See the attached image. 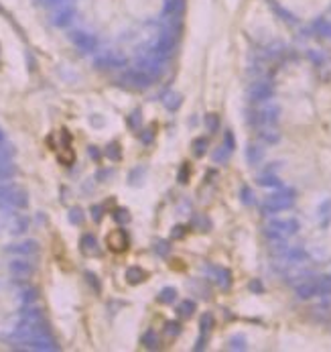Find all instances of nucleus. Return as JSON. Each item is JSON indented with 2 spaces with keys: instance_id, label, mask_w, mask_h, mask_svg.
<instances>
[{
  "instance_id": "nucleus-1",
  "label": "nucleus",
  "mask_w": 331,
  "mask_h": 352,
  "mask_svg": "<svg viewBox=\"0 0 331 352\" xmlns=\"http://www.w3.org/2000/svg\"><path fill=\"white\" fill-rule=\"evenodd\" d=\"M0 206L23 210L29 206V195L23 187H18L14 183H2L0 185Z\"/></svg>"
},
{
  "instance_id": "nucleus-2",
  "label": "nucleus",
  "mask_w": 331,
  "mask_h": 352,
  "mask_svg": "<svg viewBox=\"0 0 331 352\" xmlns=\"http://www.w3.org/2000/svg\"><path fill=\"white\" fill-rule=\"evenodd\" d=\"M293 204H295V193L291 189H282V191H276V193H271L268 198H264L262 212L264 214H276V212L288 210Z\"/></svg>"
},
{
  "instance_id": "nucleus-3",
  "label": "nucleus",
  "mask_w": 331,
  "mask_h": 352,
  "mask_svg": "<svg viewBox=\"0 0 331 352\" xmlns=\"http://www.w3.org/2000/svg\"><path fill=\"white\" fill-rule=\"evenodd\" d=\"M153 80H155L153 75H149L144 69L136 67V69H126L118 82L126 88H132V90H147L153 86Z\"/></svg>"
},
{
  "instance_id": "nucleus-4",
  "label": "nucleus",
  "mask_w": 331,
  "mask_h": 352,
  "mask_svg": "<svg viewBox=\"0 0 331 352\" xmlns=\"http://www.w3.org/2000/svg\"><path fill=\"white\" fill-rule=\"evenodd\" d=\"M299 232V222L293 218L286 220H271L266 224V236L275 238V240H284L288 236L297 234Z\"/></svg>"
},
{
  "instance_id": "nucleus-5",
  "label": "nucleus",
  "mask_w": 331,
  "mask_h": 352,
  "mask_svg": "<svg viewBox=\"0 0 331 352\" xmlns=\"http://www.w3.org/2000/svg\"><path fill=\"white\" fill-rule=\"evenodd\" d=\"M69 41L81 53H94L98 49V39L92 33H86V31H71L69 33Z\"/></svg>"
},
{
  "instance_id": "nucleus-6",
  "label": "nucleus",
  "mask_w": 331,
  "mask_h": 352,
  "mask_svg": "<svg viewBox=\"0 0 331 352\" xmlns=\"http://www.w3.org/2000/svg\"><path fill=\"white\" fill-rule=\"evenodd\" d=\"M126 55L120 51H102L100 55L94 57V65L98 69H118L126 65Z\"/></svg>"
},
{
  "instance_id": "nucleus-7",
  "label": "nucleus",
  "mask_w": 331,
  "mask_h": 352,
  "mask_svg": "<svg viewBox=\"0 0 331 352\" xmlns=\"http://www.w3.org/2000/svg\"><path fill=\"white\" fill-rule=\"evenodd\" d=\"M2 226L6 228V232H10V234H23V232H27V228H29V220H27V216H23V214H14V212H6L4 216H2Z\"/></svg>"
},
{
  "instance_id": "nucleus-8",
  "label": "nucleus",
  "mask_w": 331,
  "mask_h": 352,
  "mask_svg": "<svg viewBox=\"0 0 331 352\" xmlns=\"http://www.w3.org/2000/svg\"><path fill=\"white\" fill-rule=\"evenodd\" d=\"M173 51H175V35H173V31H163L153 47V55L167 59L173 55Z\"/></svg>"
},
{
  "instance_id": "nucleus-9",
  "label": "nucleus",
  "mask_w": 331,
  "mask_h": 352,
  "mask_svg": "<svg viewBox=\"0 0 331 352\" xmlns=\"http://www.w3.org/2000/svg\"><path fill=\"white\" fill-rule=\"evenodd\" d=\"M73 16H75V6H73L71 0H67V2H63V4H59V6L53 8L51 23L55 27H67L73 21Z\"/></svg>"
},
{
  "instance_id": "nucleus-10",
  "label": "nucleus",
  "mask_w": 331,
  "mask_h": 352,
  "mask_svg": "<svg viewBox=\"0 0 331 352\" xmlns=\"http://www.w3.org/2000/svg\"><path fill=\"white\" fill-rule=\"evenodd\" d=\"M273 94H275L273 84H271V82H264V80L254 82V84L248 88V98H250L252 102H266V100L273 98Z\"/></svg>"
},
{
  "instance_id": "nucleus-11",
  "label": "nucleus",
  "mask_w": 331,
  "mask_h": 352,
  "mask_svg": "<svg viewBox=\"0 0 331 352\" xmlns=\"http://www.w3.org/2000/svg\"><path fill=\"white\" fill-rule=\"evenodd\" d=\"M8 271H10V275H14L16 279H29V277L35 273V265H33L31 261H27L25 257H20V259H12V261L8 263Z\"/></svg>"
},
{
  "instance_id": "nucleus-12",
  "label": "nucleus",
  "mask_w": 331,
  "mask_h": 352,
  "mask_svg": "<svg viewBox=\"0 0 331 352\" xmlns=\"http://www.w3.org/2000/svg\"><path fill=\"white\" fill-rule=\"evenodd\" d=\"M4 250L10 252V255H18V257H31V255L39 252V242L37 240H23V242L8 244Z\"/></svg>"
},
{
  "instance_id": "nucleus-13",
  "label": "nucleus",
  "mask_w": 331,
  "mask_h": 352,
  "mask_svg": "<svg viewBox=\"0 0 331 352\" xmlns=\"http://www.w3.org/2000/svg\"><path fill=\"white\" fill-rule=\"evenodd\" d=\"M106 244L114 252H124L128 248V234L124 230H112L110 234L106 236Z\"/></svg>"
},
{
  "instance_id": "nucleus-14",
  "label": "nucleus",
  "mask_w": 331,
  "mask_h": 352,
  "mask_svg": "<svg viewBox=\"0 0 331 352\" xmlns=\"http://www.w3.org/2000/svg\"><path fill=\"white\" fill-rule=\"evenodd\" d=\"M319 295V281L317 279H305L303 283L297 285V297L299 299H311Z\"/></svg>"
},
{
  "instance_id": "nucleus-15",
  "label": "nucleus",
  "mask_w": 331,
  "mask_h": 352,
  "mask_svg": "<svg viewBox=\"0 0 331 352\" xmlns=\"http://www.w3.org/2000/svg\"><path fill=\"white\" fill-rule=\"evenodd\" d=\"M79 248L84 255L92 257V255H100V246H98V240L94 234H84L79 240Z\"/></svg>"
},
{
  "instance_id": "nucleus-16",
  "label": "nucleus",
  "mask_w": 331,
  "mask_h": 352,
  "mask_svg": "<svg viewBox=\"0 0 331 352\" xmlns=\"http://www.w3.org/2000/svg\"><path fill=\"white\" fill-rule=\"evenodd\" d=\"M278 114H280V108L278 106H266V108H262V110H258L256 112V120L258 122H262V124H275L276 120H278Z\"/></svg>"
},
{
  "instance_id": "nucleus-17",
  "label": "nucleus",
  "mask_w": 331,
  "mask_h": 352,
  "mask_svg": "<svg viewBox=\"0 0 331 352\" xmlns=\"http://www.w3.org/2000/svg\"><path fill=\"white\" fill-rule=\"evenodd\" d=\"M163 10H165L167 16L177 18V16H181L185 12V0H165V8Z\"/></svg>"
},
{
  "instance_id": "nucleus-18",
  "label": "nucleus",
  "mask_w": 331,
  "mask_h": 352,
  "mask_svg": "<svg viewBox=\"0 0 331 352\" xmlns=\"http://www.w3.org/2000/svg\"><path fill=\"white\" fill-rule=\"evenodd\" d=\"M284 261H288L291 265H297V263H303L305 259H307V252L301 248V246H291V248H286L284 252Z\"/></svg>"
},
{
  "instance_id": "nucleus-19",
  "label": "nucleus",
  "mask_w": 331,
  "mask_h": 352,
  "mask_svg": "<svg viewBox=\"0 0 331 352\" xmlns=\"http://www.w3.org/2000/svg\"><path fill=\"white\" fill-rule=\"evenodd\" d=\"M144 279H147V271L144 269H140V267H128L126 269V281L130 285H138Z\"/></svg>"
},
{
  "instance_id": "nucleus-20",
  "label": "nucleus",
  "mask_w": 331,
  "mask_h": 352,
  "mask_svg": "<svg viewBox=\"0 0 331 352\" xmlns=\"http://www.w3.org/2000/svg\"><path fill=\"white\" fill-rule=\"evenodd\" d=\"M140 344L147 348V350H157L159 348V338H157V332L155 330H147L140 338Z\"/></svg>"
},
{
  "instance_id": "nucleus-21",
  "label": "nucleus",
  "mask_w": 331,
  "mask_h": 352,
  "mask_svg": "<svg viewBox=\"0 0 331 352\" xmlns=\"http://www.w3.org/2000/svg\"><path fill=\"white\" fill-rule=\"evenodd\" d=\"M181 102H183V98L177 92H167L165 96H163V104H165L167 110H177L181 106Z\"/></svg>"
},
{
  "instance_id": "nucleus-22",
  "label": "nucleus",
  "mask_w": 331,
  "mask_h": 352,
  "mask_svg": "<svg viewBox=\"0 0 331 352\" xmlns=\"http://www.w3.org/2000/svg\"><path fill=\"white\" fill-rule=\"evenodd\" d=\"M195 309H197V305H195L193 299H183V301L179 303V307H177V314H179L181 318H191V316L195 314Z\"/></svg>"
},
{
  "instance_id": "nucleus-23",
  "label": "nucleus",
  "mask_w": 331,
  "mask_h": 352,
  "mask_svg": "<svg viewBox=\"0 0 331 352\" xmlns=\"http://www.w3.org/2000/svg\"><path fill=\"white\" fill-rule=\"evenodd\" d=\"M16 165L12 163V161H4V163H0V181H8V179H12V177L16 175Z\"/></svg>"
},
{
  "instance_id": "nucleus-24",
  "label": "nucleus",
  "mask_w": 331,
  "mask_h": 352,
  "mask_svg": "<svg viewBox=\"0 0 331 352\" xmlns=\"http://www.w3.org/2000/svg\"><path fill=\"white\" fill-rule=\"evenodd\" d=\"M246 157H248V163L256 165V163H260V161H262L264 151H262L258 145H250V147H248V151H246Z\"/></svg>"
},
{
  "instance_id": "nucleus-25",
  "label": "nucleus",
  "mask_w": 331,
  "mask_h": 352,
  "mask_svg": "<svg viewBox=\"0 0 331 352\" xmlns=\"http://www.w3.org/2000/svg\"><path fill=\"white\" fill-rule=\"evenodd\" d=\"M175 299H177V289H175V287H165L161 294L157 295V301H159V303H165V305L173 303Z\"/></svg>"
},
{
  "instance_id": "nucleus-26",
  "label": "nucleus",
  "mask_w": 331,
  "mask_h": 352,
  "mask_svg": "<svg viewBox=\"0 0 331 352\" xmlns=\"http://www.w3.org/2000/svg\"><path fill=\"white\" fill-rule=\"evenodd\" d=\"M260 139L273 145V143H278V139H280V134L276 132L275 128H271V124H264V128L260 130Z\"/></svg>"
},
{
  "instance_id": "nucleus-27",
  "label": "nucleus",
  "mask_w": 331,
  "mask_h": 352,
  "mask_svg": "<svg viewBox=\"0 0 331 352\" xmlns=\"http://www.w3.org/2000/svg\"><path fill=\"white\" fill-rule=\"evenodd\" d=\"M193 155L195 157H203L205 155V149H208V139L205 136H197V139H193Z\"/></svg>"
},
{
  "instance_id": "nucleus-28",
  "label": "nucleus",
  "mask_w": 331,
  "mask_h": 352,
  "mask_svg": "<svg viewBox=\"0 0 331 352\" xmlns=\"http://www.w3.org/2000/svg\"><path fill=\"white\" fill-rule=\"evenodd\" d=\"M20 299H23L25 305H31V303H35L39 299V291L35 287H27V289L20 291Z\"/></svg>"
},
{
  "instance_id": "nucleus-29",
  "label": "nucleus",
  "mask_w": 331,
  "mask_h": 352,
  "mask_svg": "<svg viewBox=\"0 0 331 352\" xmlns=\"http://www.w3.org/2000/svg\"><path fill=\"white\" fill-rule=\"evenodd\" d=\"M14 147L12 145H6V143H2L0 145V163H4V161H12V157H14Z\"/></svg>"
},
{
  "instance_id": "nucleus-30",
  "label": "nucleus",
  "mask_w": 331,
  "mask_h": 352,
  "mask_svg": "<svg viewBox=\"0 0 331 352\" xmlns=\"http://www.w3.org/2000/svg\"><path fill=\"white\" fill-rule=\"evenodd\" d=\"M205 128L210 130V132H218V128H220V116L218 114H205Z\"/></svg>"
},
{
  "instance_id": "nucleus-31",
  "label": "nucleus",
  "mask_w": 331,
  "mask_h": 352,
  "mask_svg": "<svg viewBox=\"0 0 331 352\" xmlns=\"http://www.w3.org/2000/svg\"><path fill=\"white\" fill-rule=\"evenodd\" d=\"M218 283H220L221 289H227L232 285V275L227 269H218Z\"/></svg>"
},
{
  "instance_id": "nucleus-32",
  "label": "nucleus",
  "mask_w": 331,
  "mask_h": 352,
  "mask_svg": "<svg viewBox=\"0 0 331 352\" xmlns=\"http://www.w3.org/2000/svg\"><path fill=\"white\" fill-rule=\"evenodd\" d=\"M315 29H317V33H319V35H323V37H331V23L327 21V18H319V21L315 23Z\"/></svg>"
},
{
  "instance_id": "nucleus-33",
  "label": "nucleus",
  "mask_w": 331,
  "mask_h": 352,
  "mask_svg": "<svg viewBox=\"0 0 331 352\" xmlns=\"http://www.w3.org/2000/svg\"><path fill=\"white\" fill-rule=\"evenodd\" d=\"M258 183H260V185H264V187H278V185H280V179H278L276 175L266 173V175L258 177Z\"/></svg>"
},
{
  "instance_id": "nucleus-34",
  "label": "nucleus",
  "mask_w": 331,
  "mask_h": 352,
  "mask_svg": "<svg viewBox=\"0 0 331 352\" xmlns=\"http://www.w3.org/2000/svg\"><path fill=\"white\" fill-rule=\"evenodd\" d=\"M69 222L75 224V226H79L84 222V210L81 208H71L69 210Z\"/></svg>"
},
{
  "instance_id": "nucleus-35",
  "label": "nucleus",
  "mask_w": 331,
  "mask_h": 352,
  "mask_svg": "<svg viewBox=\"0 0 331 352\" xmlns=\"http://www.w3.org/2000/svg\"><path fill=\"white\" fill-rule=\"evenodd\" d=\"M227 348H230V350H244V348H246V338H244V336H234V338L230 340Z\"/></svg>"
},
{
  "instance_id": "nucleus-36",
  "label": "nucleus",
  "mask_w": 331,
  "mask_h": 352,
  "mask_svg": "<svg viewBox=\"0 0 331 352\" xmlns=\"http://www.w3.org/2000/svg\"><path fill=\"white\" fill-rule=\"evenodd\" d=\"M104 155H106L108 159H112V161H118V159H120V147H118V143H110V145L106 147Z\"/></svg>"
},
{
  "instance_id": "nucleus-37",
  "label": "nucleus",
  "mask_w": 331,
  "mask_h": 352,
  "mask_svg": "<svg viewBox=\"0 0 331 352\" xmlns=\"http://www.w3.org/2000/svg\"><path fill=\"white\" fill-rule=\"evenodd\" d=\"M155 252H157L159 257H167V255L171 252L169 240H157V242H155Z\"/></svg>"
},
{
  "instance_id": "nucleus-38",
  "label": "nucleus",
  "mask_w": 331,
  "mask_h": 352,
  "mask_svg": "<svg viewBox=\"0 0 331 352\" xmlns=\"http://www.w3.org/2000/svg\"><path fill=\"white\" fill-rule=\"evenodd\" d=\"M59 161H61L63 165H71V163H73V151H71V149L59 151Z\"/></svg>"
},
{
  "instance_id": "nucleus-39",
  "label": "nucleus",
  "mask_w": 331,
  "mask_h": 352,
  "mask_svg": "<svg viewBox=\"0 0 331 352\" xmlns=\"http://www.w3.org/2000/svg\"><path fill=\"white\" fill-rule=\"evenodd\" d=\"M214 328V316L212 314H203L201 316V332H210Z\"/></svg>"
},
{
  "instance_id": "nucleus-40",
  "label": "nucleus",
  "mask_w": 331,
  "mask_h": 352,
  "mask_svg": "<svg viewBox=\"0 0 331 352\" xmlns=\"http://www.w3.org/2000/svg\"><path fill=\"white\" fill-rule=\"evenodd\" d=\"M114 220L116 222H128L130 220V214H128V210H124V208H118V210H114Z\"/></svg>"
},
{
  "instance_id": "nucleus-41",
  "label": "nucleus",
  "mask_w": 331,
  "mask_h": 352,
  "mask_svg": "<svg viewBox=\"0 0 331 352\" xmlns=\"http://www.w3.org/2000/svg\"><path fill=\"white\" fill-rule=\"evenodd\" d=\"M165 332L169 334V336H177V334L181 332V324H179V322H167Z\"/></svg>"
},
{
  "instance_id": "nucleus-42",
  "label": "nucleus",
  "mask_w": 331,
  "mask_h": 352,
  "mask_svg": "<svg viewBox=\"0 0 331 352\" xmlns=\"http://www.w3.org/2000/svg\"><path fill=\"white\" fill-rule=\"evenodd\" d=\"M223 143H225L223 147H225L227 151H234V149H236V143H234V134H232L230 130H227L225 134H223Z\"/></svg>"
},
{
  "instance_id": "nucleus-43",
  "label": "nucleus",
  "mask_w": 331,
  "mask_h": 352,
  "mask_svg": "<svg viewBox=\"0 0 331 352\" xmlns=\"http://www.w3.org/2000/svg\"><path fill=\"white\" fill-rule=\"evenodd\" d=\"M86 279H88V283L94 287V291H96V294H100V283H98V277H96L94 273H90V271H88V273H86Z\"/></svg>"
},
{
  "instance_id": "nucleus-44",
  "label": "nucleus",
  "mask_w": 331,
  "mask_h": 352,
  "mask_svg": "<svg viewBox=\"0 0 331 352\" xmlns=\"http://www.w3.org/2000/svg\"><path fill=\"white\" fill-rule=\"evenodd\" d=\"M230 153H232V151H227V149H225V147L221 145V147H220V151H216V155H214V159H216V161H225V159L230 157Z\"/></svg>"
},
{
  "instance_id": "nucleus-45",
  "label": "nucleus",
  "mask_w": 331,
  "mask_h": 352,
  "mask_svg": "<svg viewBox=\"0 0 331 352\" xmlns=\"http://www.w3.org/2000/svg\"><path fill=\"white\" fill-rule=\"evenodd\" d=\"M63 2H67V0H39V4L45 6V8H55V6L63 4Z\"/></svg>"
},
{
  "instance_id": "nucleus-46",
  "label": "nucleus",
  "mask_w": 331,
  "mask_h": 352,
  "mask_svg": "<svg viewBox=\"0 0 331 352\" xmlns=\"http://www.w3.org/2000/svg\"><path fill=\"white\" fill-rule=\"evenodd\" d=\"M242 202L244 204H252V191H250V187H242Z\"/></svg>"
},
{
  "instance_id": "nucleus-47",
  "label": "nucleus",
  "mask_w": 331,
  "mask_h": 352,
  "mask_svg": "<svg viewBox=\"0 0 331 352\" xmlns=\"http://www.w3.org/2000/svg\"><path fill=\"white\" fill-rule=\"evenodd\" d=\"M187 177H189V165H183L179 171V183H187Z\"/></svg>"
},
{
  "instance_id": "nucleus-48",
  "label": "nucleus",
  "mask_w": 331,
  "mask_h": 352,
  "mask_svg": "<svg viewBox=\"0 0 331 352\" xmlns=\"http://www.w3.org/2000/svg\"><path fill=\"white\" fill-rule=\"evenodd\" d=\"M102 212H104L102 206H92V214H94V220H96V222L102 220Z\"/></svg>"
},
{
  "instance_id": "nucleus-49",
  "label": "nucleus",
  "mask_w": 331,
  "mask_h": 352,
  "mask_svg": "<svg viewBox=\"0 0 331 352\" xmlns=\"http://www.w3.org/2000/svg\"><path fill=\"white\" fill-rule=\"evenodd\" d=\"M185 230H187L185 226H175V228L171 230V234H173V238H183V236H185Z\"/></svg>"
},
{
  "instance_id": "nucleus-50",
  "label": "nucleus",
  "mask_w": 331,
  "mask_h": 352,
  "mask_svg": "<svg viewBox=\"0 0 331 352\" xmlns=\"http://www.w3.org/2000/svg\"><path fill=\"white\" fill-rule=\"evenodd\" d=\"M140 141H142V143H147V145H149V143H153V130H151V128H149V130H144V132L140 134Z\"/></svg>"
},
{
  "instance_id": "nucleus-51",
  "label": "nucleus",
  "mask_w": 331,
  "mask_h": 352,
  "mask_svg": "<svg viewBox=\"0 0 331 352\" xmlns=\"http://www.w3.org/2000/svg\"><path fill=\"white\" fill-rule=\"evenodd\" d=\"M138 120H140V112L136 110V112H132V116L128 118V124H130V126H136V122H138Z\"/></svg>"
},
{
  "instance_id": "nucleus-52",
  "label": "nucleus",
  "mask_w": 331,
  "mask_h": 352,
  "mask_svg": "<svg viewBox=\"0 0 331 352\" xmlns=\"http://www.w3.org/2000/svg\"><path fill=\"white\" fill-rule=\"evenodd\" d=\"M250 289H252V291H262V285H260L258 281H252V283H250Z\"/></svg>"
},
{
  "instance_id": "nucleus-53",
  "label": "nucleus",
  "mask_w": 331,
  "mask_h": 352,
  "mask_svg": "<svg viewBox=\"0 0 331 352\" xmlns=\"http://www.w3.org/2000/svg\"><path fill=\"white\" fill-rule=\"evenodd\" d=\"M90 157H94V159H98V157H100V153L96 151V147H90Z\"/></svg>"
},
{
  "instance_id": "nucleus-54",
  "label": "nucleus",
  "mask_w": 331,
  "mask_h": 352,
  "mask_svg": "<svg viewBox=\"0 0 331 352\" xmlns=\"http://www.w3.org/2000/svg\"><path fill=\"white\" fill-rule=\"evenodd\" d=\"M2 143H4V132L0 130V145H2Z\"/></svg>"
}]
</instances>
